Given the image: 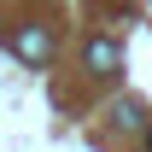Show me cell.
Segmentation results:
<instances>
[{
	"instance_id": "1",
	"label": "cell",
	"mask_w": 152,
	"mask_h": 152,
	"mask_svg": "<svg viewBox=\"0 0 152 152\" xmlns=\"http://www.w3.org/2000/svg\"><path fill=\"white\" fill-rule=\"evenodd\" d=\"M82 58H88V70H94V76H111L117 64H123V47H117V41H99V35H94Z\"/></svg>"
},
{
	"instance_id": "2",
	"label": "cell",
	"mask_w": 152,
	"mask_h": 152,
	"mask_svg": "<svg viewBox=\"0 0 152 152\" xmlns=\"http://www.w3.org/2000/svg\"><path fill=\"white\" fill-rule=\"evenodd\" d=\"M12 47H18L23 58H35V64H41V58L53 53V35H47L41 23H29V29H18V41H12Z\"/></svg>"
},
{
	"instance_id": "3",
	"label": "cell",
	"mask_w": 152,
	"mask_h": 152,
	"mask_svg": "<svg viewBox=\"0 0 152 152\" xmlns=\"http://www.w3.org/2000/svg\"><path fill=\"white\" fill-rule=\"evenodd\" d=\"M111 117L123 123V129H140V105H134V99H123V105H111Z\"/></svg>"
},
{
	"instance_id": "4",
	"label": "cell",
	"mask_w": 152,
	"mask_h": 152,
	"mask_svg": "<svg viewBox=\"0 0 152 152\" xmlns=\"http://www.w3.org/2000/svg\"><path fill=\"white\" fill-rule=\"evenodd\" d=\"M146 152H152V129H146Z\"/></svg>"
}]
</instances>
